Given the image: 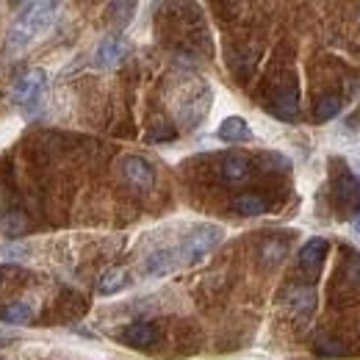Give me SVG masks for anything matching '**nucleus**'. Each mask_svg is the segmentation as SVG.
<instances>
[{
	"mask_svg": "<svg viewBox=\"0 0 360 360\" xmlns=\"http://www.w3.org/2000/svg\"><path fill=\"white\" fill-rule=\"evenodd\" d=\"M333 200L338 211L355 219V214L360 211V178H355L352 172H341L333 183Z\"/></svg>",
	"mask_w": 360,
	"mask_h": 360,
	"instance_id": "6",
	"label": "nucleus"
},
{
	"mask_svg": "<svg viewBox=\"0 0 360 360\" xmlns=\"http://www.w3.org/2000/svg\"><path fill=\"white\" fill-rule=\"evenodd\" d=\"M355 227H358V230H360V211H358V214H355Z\"/></svg>",
	"mask_w": 360,
	"mask_h": 360,
	"instance_id": "21",
	"label": "nucleus"
},
{
	"mask_svg": "<svg viewBox=\"0 0 360 360\" xmlns=\"http://www.w3.org/2000/svg\"><path fill=\"white\" fill-rule=\"evenodd\" d=\"M117 169H120V178L125 180L131 188H136V191H150L155 186V169L141 155H122Z\"/></svg>",
	"mask_w": 360,
	"mask_h": 360,
	"instance_id": "4",
	"label": "nucleus"
},
{
	"mask_svg": "<svg viewBox=\"0 0 360 360\" xmlns=\"http://www.w3.org/2000/svg\"><path fill=\"white\" fill-rule=\"evenodd\" d=\"M0 360H6V358H0Z\"/></svg>",
	"mask_w": 360,
	"mask_h": 360,
	"instance_id": "23",
	"label": "nucleus"
},
{
	"mask_svg": "<svg viewBox=\"0 0 360 360\" xmlns=\"http://www.w3.org/2000/svg\"><path fill=\"white\" fill-rule=\"evenodd\" d=\"M125 56H128V39L120 37V34H111V37L100 39V45L94 50V67L111 70V67H117Z\"/></svg>",
	"mask_w": 360,
	"mask_h": 360,
	"instance_id": "7",
	"label": "nucleus"
},
{
	"mask_svg": "<svg viewBox=\"0 0 360 360\" xmlns=\"http://www.w3.org/2000/svg\"><path fill=\"white\" fill-rule=\"evenodd\" d=\"M344 280H347L352 288H360V255L358 252L347 255V264H344Z\"/></svg>",
	"mask_w": 360,
	"mask_h": 360,
	"instance_id": "18",
	"label": "nucleus"
},
{
	"mask_svg": "<svg viewBox=\"0 0 360 360\" xmlns=\"http://www.w3.org/2000/svg\"><path fill=\"white\" fill-rule=\"evenodd\" d=\"M128 283H131L128 269L114 266V269H108L103 277H100V283H97V294H100V297H114V294H120L122 288H128Z\"/></svg>",
	"mask_w": 360,
	"mask_h": 360,
	"instance_id": "14",
	"label": "nucleus"
},
{
	"mask_svg": "<svg viewBox=\"0 0 360 360\" xmlns=\"http://www.w3.org/2000/svg\"><path fill=\"white\" fill-rule=\"evenodd\" d=\"M338 111H341V97H338V94H321L314 105L316 122H327V120H333Z\"/></svg>",
	"mask_w": 360,
	"mask_h": 360,
	"instance_id": "16",
	"label": "nucleus"
},
{
	"mask_svg": "<svg viewBox=\"0 0 360 360\" xmlns=\"http://www.w3.org/2000/svg\"><path fill=\"white\" fill-rule=\"evenodd\" d=\"M178 264H180L178 250H172V247H169V250H155V252H150V255L144 258L141 271H144V274H153V277H161V274H169Z\"/></svg>",
	"mask_w": 360,
	"mask_h": 360,
	"instance_id": "11",
	"label": "nucleus"
},
{
	"mask_svg": "<svg viewBox=\"0 0 360 360\" xmlns=\"http://www.w3.org/2000/svg\"><path fill=\"white\" fill-rule=\"evenodd\" d=\"M208 108H211V89L202 81L186 84L183 91L175 97V117L183 128H197L202 117L208 114Z\"/></svg>",
	"mask_w": 360,
	"mask_h": 360,
	"instance_id": "2",
	"label": "nucleus"
},
{
	"mask_svg": "<svg viewBox=\"0 0 360 360\" xmlns=\"http://www.w3.org/2000/svg\"><path fill=\"white\" fill-rule=\"evenodd\" d=\"M252 175V161L244 153H227L222 158V178L227 183H244Z\"/></svg>",
	"mask_w": 360,
	"mask_h": 360,
	"instance_id": "12",
	"label": "nucleus"
},
{
	"mask_svg": "<svg viewBox=\"0 0 360 360\" xmlns=\"http://www.w3.org/2000/svg\"><path fill=\"white\" fill-rule=\"evenodd\" d=\"M108 11H114L111 20H114L117 25H128L131 17H134V11H136V3H111Z\"/></svg>",
	"mask_w": 360,
	"mask_h": 360,
	"instance_id": "19",
	"label": "nucleus"
},
{
	"mask_svg": "<svg viewBox=\"0 0 360 360\" xmlns=\"http://www.w3.org/2000/svg\"><path fill=\"white\" fill-rule=\"evenodd\" d=\"M34 316L28 302H8L6 308H0V321L3 324H25Z\"/></svg>",
	"mask_w": 360,
	"mask_h": 360,
	"instance_id": "17",
	"label": "nucleus"
},
{
	"mask_svg": "<svg viewBox=\"0 0 360 360\" xmlns=\"http://www.w3.org/2000/svg\"><path fill=\"white\" fill-rule=\"evenodd\" d=\"M120 341L128 344V347H136V349H144V347H153L158 341V330L147 321H136V324H128L120 333Z\"/></svg>",
	"mask_w": 360,
	"mask_h": 360,
	"instance_id": "10",
	"label": "nucleus"
},
{
	"mask_svg": "<svg viewBox=\"0 0 360 360\" xmlns=\"http://www.w3.org/2000/svg\"><path fill=\"white\" fill-rule=\"evenodd\" d=\"M47 89V75L45 70H28L25 75H20L11 86V103L17 105H34L42 100Z\"/></svg>",
	"mask_w": 360,
	"mask_h": 360,
	"instance_id": "5",
	"label": "nucleus"
},
{
	"mask_svg": "<svg viewBox=\"0 0 360 360\" xmlns=\"http://www.w3.org/2000/svg\"><path fill=\"white\" fill-rule=\"evenodd\" d=\"M285 250H288V244H274V241H269V244L264 247V258H266V264H269V266L280 264L283 255H285Z\"/></svg>",
	"mask_w": 360,
	"mask_h": 360,
	"instance_id": "20",
	"label": "nucleus"
},
{
	"mask_svg": "<svg viewBox=\"0 0 360 360\" xmlns=\"http://www.w3.org/2000/svg\"><path fill=\"white\" fill-rule=\"evenodd\" d=\"M217 136H219L222 141H230V144H238V141H250V139H252V131H250L247 120H241V117H227L225 122L219 125V131H217Z\"/></svg>",
	"mask_w": 360,
	"mask_h": 360,
	"instance_id": "15",
	"label": "nucleus"
},
{
	"mask_svg": "<svg viewBox=\"0 0 360 360\" xmlns=\"http://www.w3.org/2000/svg\"><path fill=\"white\" fill-rule=\"evenodd\" d=\"M269 111L277 120H285V122H294L300 117V89L291 84L285 89H280L269 103Z\"/></svg>",
	"mask_w": 360,
	"mask_h": 360,
	"instance_id": "9",
	"label": "nucleus"
},
{
	"mask_svg": "<svg viewBox=\"0 0 360 360\" xmlns=\"http://www.w3.org/2000/svg\"><path fill=\"white\" fill-rule=\"evenodd\" d=\"M58 20V3H31L25 6V11L17 17V22L8 31V50L20 53L22 47H28L34 39H39L45 31H50V25Z\"/></svg>",
	"mask_w": 360,
	"mask_h": 360,
	"instance_id": "1",
	"label": "nucleus"
},
{
	"mask_svg": "<svg viewBox=\"0 0 360 360\" xmlns=\"http://www.w3.org/2000/svg\"><path fill=\"white\" fill-rule=\"evenodd\" d=\"M238 217H261V214H266L269 211V200L266 197H261V194H252V191H247V194H238L236 200H233V205H230Z\"/></svg>",
	"mask_w": 360,
	"mask_h": 360,
	"instance_id": "13",
	"label": "nucleus"
},
{
	"mask_svg": "<svg viewBox=\"0 0 360 360\" xmlns=\"http://www.w3.org/2000/svg\"><path fill=\"white\" fill-rule=\"evenodd\" d=\"M327 252H330L327 238H311V241L300 250V258H297L300 271H305L308 277H319V271H321V266H324Z\"/></svg>",
	"mask_w": 360,
	"mask_h": 360,
	"instance_id": "8",
	"label": "nucleus"
},
{
	"mask_svg": "<svg viewBox=\"0 0 360 360\" xmlns=\"http://www.w3.org/2000/svg\"><path fill=\"white\" fill-rule=\"evenodd\" d=\"M219 241H222V227L219 225H197L186 236V241L180 244L178 258L183 264H197V261H202Z\"/></svg>",
	"mask_w": 360,
	"mask_h": 360,
	"instance_id": "3",
	"label": "nucleus"
},
{
	"mask_svg": "<svg viewBox=\"0 0 360 360\" xmlns=\"http://www.w3.org/2000/svg\"><path fill=\"white\" fill-rule=\"evenodd\" d=\"M3 277H6V269H3V266H0V283H3Z\"/></svg>",
	"mask_w": 360,
	"mask_h": 360,
	"instance_id": "22",
	"label": "nucleus"
}]
</instances>
